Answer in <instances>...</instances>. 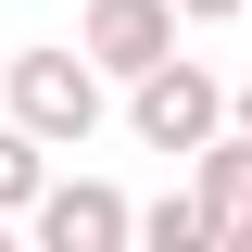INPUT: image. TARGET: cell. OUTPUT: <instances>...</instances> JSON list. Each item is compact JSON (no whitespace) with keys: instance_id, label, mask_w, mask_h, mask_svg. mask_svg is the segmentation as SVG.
Here are the masks:
<instances>
[{"instance_id":"obj_6","label":"cell","mask_w":252,"mask_h":252,"mask_svg":"<svg viewBox=\"0 0 252 252\" xmlns=\"http://www.w3.org/2000/svg\"><path fill=\"white\" fill-rule=\"evenodd\" d=\"M139 240H152V252H215L227 227H215V202H202V189H164L152 215H139Z\"/></svg>"},{"instance_id":"obj_1","label":"cell","mask_w":252,"mask_h":252,"mask_svg":"<svg viewBox=\"0 0 252 252\" xmlns=\"http://www.w3.org/2000/svg\"><path fill=\"white\" fill-rule=\"evenodd\" d=\"M0 114L26 126V139H51V152H89V126H101V63L76 51V38H51V51H13V76H0Z\"/></svg>"},{"instance_id":"obj_7","label":"cell","mask_w":252,"mask_h":252,"mask_svg":"<svg viewBox=\"0 0 252 252\" xmlns=\"http://www.w3.org/2000/svg\"><path fill=\"white\" fill-rule=\"evenodd\" d=\"M38 177H51V139H26V126L0 114V215H26V202H38Z\"/></svg>"},{"instance_id":"obj_3","label":"cell","mask_w":252,"mask_h":252,"mask_svg":"<svg viewBox=\"0 0 252 252\" xmlns=\"http://www.w3.org/2000/svg\"><path fill=\"white\" fill-rule=\"evenodd\" d=\"M26 227L51 252H114V240H139V202H126V189H101V177H38V202H26Z\"/></svg>"},{"instance_id":"obj_4","label":"cell","mask_w":252,"mask_h":252,"mask_svg":"<svg viewBox=\"0 0 252 252\" xmlns=\"http://www.w3.org/2000/svg\"><path fill=\"white\" fill-rule=\"evenodd\" d=\"M76 51H89L101 76H152V63L177 51V0H89V13H76Z\"/></svg>"},{"instance_id":"obj_10","label":"cell","mask_w":252,"mask_h":252,"mask_svg":"<svg viewBox=\"0 0 252 252\" xmlns=\"http://www.w3.org/2000/svg\"><path fill=\"white\" fill-rule=\"evenodd\" d=\"M0 227H13V215H0Z\"/></svg>"},{"instance_id":"obj_5","label":"cell","mask_w":252,"mask_h":252,"mask_svg":"<svg viewBox=\"0 0 252 252\" xmlns=\"http://www.w3.org/2000/svg\"><path fill=\"white\" fill-rule=\"evenodd\" d=\"M202 202H215V227L252 252V139H240V126H215V139H202Z\"/></svg>"},{"instance_id":"obj_8","label":"cell","mask_w":252,"mask_h":252,"mask_svg":"<svg viewBox=\"0 0 252 252\" xmlns=\"http://www.w3.org/2000/svg\"><path fill=\"white\" fill-rule=\"evenodd\" d=\"M227 13H240V0H177V26H227Z\"/></svg>"},{"instance_id":"obj_2","label":"cell","mask_w":252,"mask_h":252,"mask_svg":"<svg viewBox=\"0 0 252 252\" xmlns=\"http://www.w3.org/2000/svg\"><path fill=\"white\" fill-rule=\"evenodd\" d=\"M126 126H139V152H202V139L227 126V89L189 51H164L152 76H126Z\"/></svg>"},{"instance_id":"obj_9","label":"cell","mask_w":252,"mask_h":252,"mask_svg":"<svg viewBox=\"0 0 252 252\" xmlns=\"http://www.w3.org/2000/svg\"><path fill=\"white\" fill-rule=\"evenodd\" d=\"M227 126H240V139H252V76H240V89H227Z\"/></svg>"}]
</instances>
